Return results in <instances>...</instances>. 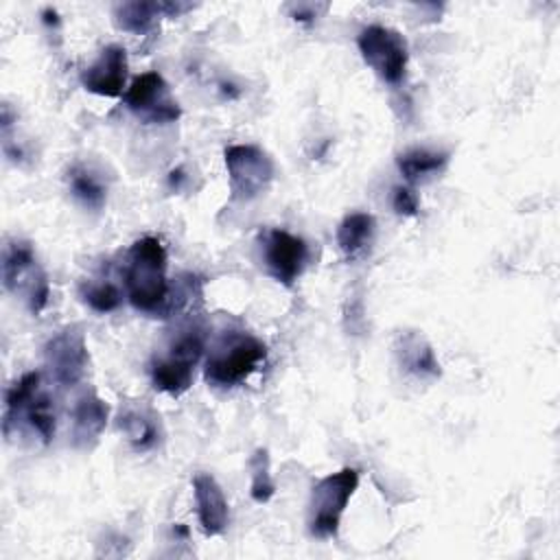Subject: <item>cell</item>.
Wrapping results in <instances>:
<instances>
[{
  "label": "cell",
  "mask_w": 560,
  "mask_h": 560,
  "mask_svg": "<svg viewBox=\"0 0 560 560\" xmlns=\"http://www.w3.org/2000/svg\"><path fill=\"white\" fill-rule=\"evenodd\" d=\"M125 291L129 302L144 313H155L168 302L166 249L160 238H138L125 258Z\"/></svg>",
  "instance_id": "cell-1"
},
{
  "label": "cell",
  "mask_w": 560,
  "mask_h": 560,
  "mask_svg": "<svg viewBox=\"0 0 560 560\" xmlns=\"http://www.w3.org/2000/svg\"><path fill=\"white\" fill-rule=\"evenodd\" d=\"M4 435L11 433V427L24 422L31 431H35L44 442L55 438L57 429V411L50 396L42 389V374L26 372L18 378L4 396V418H2Z\"/></svg>",
  "instance_id": "cell-2"
},
{
  "label": "cell",
  "mask_w": 560,
  "mask_h": 560,
  "mask_svg": "<svg viewBox=\"0 0 560 560\" xmlns=\"http://www.w3.org/2000/svg\"><path fill=\"white\" fill-rule=\"evenodd\" d=\"M265 343L249 332H225L206 359V381L212 387H236L265 361Z\"/></svg>",
  "instance_id": "cell-3"
},
{
  "label": "cell",
  "mask_w": 560,
  "mask_h": 560,
  "mask_svg": "<svg viewBox=\"0 0 560 560\" xmlns=\"http://www.w3.org/2000/svg\"><path fill=\"white\" fill-rule=\"evenodd\" d=\"M357 488H359V472L357 468H350V466L332 475H326L313 486L311 499H308V518H306L311 536L319 540H328L337 536L346 505L352 499Z\"/></svg>",
  "instance_id": "cell-4"
},
{
  "label": "cell",
  "mask_w": 560,
  "mask_h": 560,
  "mask_svg": "<svg viewBox=\"0 0 560 560\" xmlns=\"http://www.w3.org/2000/svg\"><path fill=\"white\" fill-rule=\"evenodd\" d=\"M203 354V330L199 326L184 328L166 348L164 354L151 361V381L153 387L182 396L188 392L195 378V365Z\"/></svg>",
  "instance_id": "cell-5"
},
{
  "label": "cell",
  "mask_w": 560,
  "mask_h": 560,
  "mask_svg": "<svg viewBox=\"0 0 560 560\" xmlns=\"http://www.w3.org/2000/svg\"><path fill=\"white\" fill-rule=\"evenodd\" d=\"M2 284L9 293L20 295L33 315H39L48 302V278L35 258L28 241H9L2 252Z\"/></svg>",
  "instance_id": "cell-6"
},
{
  "label": "cell",
  "mask_w": 560,
  "mask_h": 560,
  "mask_svg": "<svg viewBox=\"0 0 560 560\" xmlns=\"http://www.w3.org/2000/svg\"><path fill=\"white\" fill-rule=\"evenodd\" d=\"M363 61L376 72V77L389 85L405 81L409 63L407 39L392 26L370 24L361 28L357 37Z\"/></svg>",
  "instance_id": "cell-7"
},
{
  "label": "cell",
  "mask_w": 560,
  "mask_h": 560,
  "mask_svg": "<svg viewBox=\"0 0 560 560\" xmlns=\"http://www.w3.org/2000/svg\"><path fill=\"white\" fill-rule=\"evenodd\" d=\"M232 199L252 201L273 182L276 164L271 155L256 144H230L223 151Z\"/></svg>",
  "instance_id": "cell-8"
},
{
  "label": "cell",
  "mask_w": 560,
  "mask_h": 560,
  "mask_svg": "<svg viewBox=\"0 0 560 560\" xmlns=\"http://www.w3.org/2000/svg\"><path fill=\"white\" fill-rule=\"evenodd\" d=\"M127 109L147 125H166L179 118L182 109L171 94L168 83L155 70L142 72L131 81L122 96Z\"/></svg>",
  "instance_id": "cell-9"
},
{
  "label": "cell",
  "mask_w": 560,
  "mask_h": 560,
  "mask_svg": "<svg viewBox=\"0 0 560 560\" xmlns=\"http://www.w3.org/2000/svg\"><path fill=\"white\" fill-rule=\"evenodd\" d=\"M44 361L57 385L74 387L90 363L83 328L72 324L52 335L44 348Z\"/></svg>",
  "instance_id": "cell-10"
},
{
  "label": "cell",
  "mask_w": 560,
  "mask_h": 560,
  "mask_svg": "<svg viewBox=\"0 0 560 560\" xmlns=\"http://www.w3.org/2000/svg\"><path fill=\"white\" fill-rule=\"evenodd\" d=\"M260 252L267 273L284 287H291L300 278L308 260L304 238L280 228H271L260 236Z\"/></svg>",
  "instance_id": "cell-11"
},
{
  "label": "cell",
  "mask_w": 560,
  "mask_h": 560,
  "mask_svg": "<svg viewBox=\"0 0 560 560\" xmlns=\"http://www.w3.org/2000/svg\"><path fill=\"white\" fill-rule=\"evenodd\" d=\"M127 50L118 44H109L81 72V85L98 96H120L127 83Z\"/></svg>",
  "instance_id": "cell-12"
},
{
  "label": "cell",
  "mask_w": 560,
  "mask_h": 560,
  "mask_svg": "<svg viewBox=\"0 0 560 560\" xmlns=\"http://www.w3.org/2000/svg\"><path fill=\"white\" fill-rule=\"evenodd\" d=\"M192 492H195L197 516L203 534L221 536L230 523V508L219 481L208 472H199L192 479Z\"/></svg>",
  "instance_id": "cell-13"
},
{
  "label": "cell",
  "mask_w": 560,
  "mask_h": 560,
  "mask_svg": "<svg viewBox=\"0 0 560 560\" xmlns=\"http://www.w3.org/2000/svg\"><path fill=\"white\" fill-rule=\"evenodd\" d=\"M107 420L109 405L94 389H85L72 407V444L79 448L92 446L105 431Z\"/></svg>",
  "instance_id": "cell-14"
},
{
  "label": "cell",
  "mask_w": 560,
  "mask_h": 560,
  "mask_svg": "<svg viewBox=\"0 0 560 560\" xmlns=\"http://www.w3.org/2000/svg\"><path fill=\"white\" fill-rule=\"evenodd\" d=\"M118 427L136 453L155 451L164 440L160 416L147 405L127 407L118 418Z\"/></svg>",
  "instance_id": "cell-15"
},
{
  "label": "cell",
  "mask_w": 560,
  "mask_h": 560,
  "mask_svg": "<svg viewBox=\"0 0 560 560\" xmlns=\"http://www.w3.org/2000/svg\"><path fill=\"white\" fill-rule=\"evenodd\" d=\"M394 352H396L398 365L407 374L422 378V381H431V378L440 376L438 357H435L431 343L422 335H418L413 330L400 332L394 343Z\"/></svg>",
  "instance_id": "cell-16"
},
{
  "label": "cell",
  "mask_w": 560,
  "mask_h": 560,
  "mask_svg": "<svg viewBox=\"0 0 560 560\" xmlns=\"http://www.w3.org/2000/svg\"><path fill=\"white\" fill-rule=\"evenodd\" d=\"M398 171L409 184H424L431 177H438L446 164H448V153L438 151V149H427V147H413L402 151L398 158Z\"/></svg>",
  "instance_id": "cell-17"
},
{
  "label": "cell",
  "mask_w": 560,
  "mask_h": 560,
  "mask_svg": "<svg viewBox=\"0 0 560 560\" xmlns=\"http://www.w3.org/2000/svg\"><path fill=\"white\" fill-rule=\"evenodd\" d=\"M66 179H68L70 195L85 210H92V212L103 210V206L107 203V184L98 171H94L88 164H74L68 168Z\"/></svg>",
  "instance_id": "cell-18"
},
{
  "label": "cell",
  "mask_w": 560,
  "mask_h": 560,
  "mask_svg": "<svg viewBox=\"0 0 560 560\" xmlns=\"http://www.w3.org/2000/svg\"><path fill=\"white\" fill-rule=\"evenodd\" d=\"M376 223L368 212H350L337 228V245L346 258L363 256L374 241Z\"/></svg>",
  "instance_id": "cell-19"
},
{
  "label": "cell",
  "mask_w": 560,
  "mask_h": 560,
  "mask_svg": "<svg viewBox=\"0 0 560 560\" xmlns=\"http://www.w3.org/2000/svg\"><path fill=\"white\" fill-rule=\"evenodd\" d=\"M166 15L164 13V2H120L114 7V22L118 28L136 35L149 33L155 24L158 18Z\"/></svg>",
  "instance_id": "cell-20"
},
{
  "label": "cell",
  "mask_w": 560,
  "mask_h": 560,
  "mask_svg": "<svg viewBox=\"0 0 560 560\" xmlns=\"http://www.w3.org/2000/svg\"><path fill=\"white\" fill-rule=\"evenodd\" d=\"M249 494L256 503H267L273 492H276V483L271 477V462H269V453L267 448H256L254 455L249 457Z\"/></svg>",
  "instance_id": "cell-21"
},
{
  "label": "cell",
  "mask_w": 560,
  "mask_h": 560,
  "mask_svg": "<svg viewBox=\"0 0 560 560\" xmlns=\"http://www.w3.org/2000/svg\"><path fill=\"white\" fill-rule=\"evenodd\" d=\"M81 300L96 313H112L120 306V289L112 280H90L81 289Z\"/></svg>",
  "instance_id": "cell-22"
},
{
  "label": "cell",
  "mask_w": 560,
  "mask_h": 560,
  "mask_svg": "<svg viewBox=\"0 0 560 560\" xmlns=\"http://www.w3.org/2000/svg\"><path fill=\"white\" fill-rule=\"evenodd\" d=\"M392 208L400 217H416L420 208V199L409 186H396L392 190Z\"/></svg>",
  "instance_id": "cell-23"
},
{
  "label": "cell",
  "mask_w": 560,
  "mask_h": 560,
  "mask_svg": "<svg viewBox=\"0 0 560 560\" xmlns=\"http://www.w3.org/2000/svg\"><path fill=\"white\" fill-rule=\"evenodd\" d=\"M291 15L300 22H311L319 15V11H326V4H291Z\"/></svg>",
  "instance_id": "cell-24"
},
{
  "label": "cell",
  "mask_w": 560,
  "mask_h": 560,
  "mask_svg": "<svg viewBox=\"0 0 560 560\" xmlns=\"http://www.w3.org/2000/svg\"><path fill=\"white\" fill-rule=\"evenodd\" d=\"M42 15H44V22H46L48 26H59V18H57V11H55V9H46Z\"/></svg>",
  "instance_id": "cell-25"
}]
</instances>
